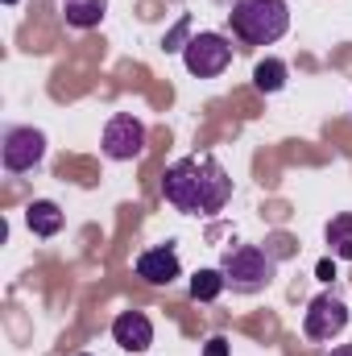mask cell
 <instances>
[{"label": "cell", "mask_w": 352, "mask_h": 356, "mask_svg": "<svg viewBox=\"0 0 352 356\" xmlns=\"http://www.w3.org/2000/svg\"><path fill=\"white\" fill-rule=\"evenodd\" d=\"M162 199L182 211V216H199L211 220L228 207L232 199V178L228 170L211 158V154H186L166 166L162 175Z\"/></svg>", "instance_id": "6da1fadb"}, {"label": "cell", "mask_w": 352, "mask_h": 356, "mask_svg": "<svg viewBox=\"0 0 352 356\" xmlns=\"http://www.w3.org/2000/svg\"><path fill=\"white\" fill-rule=\"evenodd\" d=\"M228 21L245 46H273L290 29V8L286 0H237Z\"/></svg>", "instance_id": "7a4b0ae2"}, {"label": "cell", "mask_w": 352, "mask_h": 356, "mask_svg": "<svg viewBox=\"0 0 352 356\" xmlns=\"http://www.w3.org/2000/svg\"><path fill=\"white\" fill-rule=\"evenodd\" d=\"M220 273H224V286L232 294H262L273 282V257L257 245H237V249L224 253Z\"/></svg>", "instance_id": "3957f363"}, {"label": "cell", "mask_w": 352, "mask_h": 356, "mask_svg": "<svg viewBox=\"0 0 352 356\" xmlns=\"http://www.w3.org/2000/svg\"><path fill=\"white\" fill-rule=\"evenodd\" d=\"M46 158V133L29 129V124H8L0 133V162L8 175H29L38 170Z\"/></svg>", "instance_id": "277c9868"}, {"label": "cell", "mask_w": 352, "mask_h": 356, "mask_svg": "<svg viewBox=\"0 0 352 356\" xmlns=\"http://www.w3.org/2000/svg\"><path fill=\"white\" fill-rule=\"evenodd\" d=\"M182 63L195 79H216L228 71L232 63V46L224 33H195L186 46H182Z\"/></svg>", "instance_id": "5b68a950"}, {"label": "cell", "mask_w": 352, "mask_h": 356, "mask_svg": "<svg viewBox=\"0 0 352 356\" xmlns=\"http://www.w3.org/2000/svg\"><path fill=\"white\" fill-rule=\"evenodd\" d=\"M104 158L112 162H133L145 154V124L133 116V112H116L108 124H104V141H99Z\"/></svg>", "instance_id": "8992f818"}, {"label": "cell", "mask_w": 352, "mask_h": 356, "mask_svg": "<svg viewBox=\"0 0 352 356\" xmlns=\"http://www.w3.org/2000/svg\"><path fill=\"white\" fill-rule=\"evenodd\" d=\"M344 327H349V307H344L340 294L323 290V294H315V298L307 302V315H303L307 340H319V344H323V340H336Z\"/></svg>", "instance_id": "52a82bcc"}, {"label": "cell", "mask_w": 352, "mask_h": 356, "mask_svg": "<svg viewBox=\"0 0 352 356\" xmlns=\"http://www.w3.org/2000/svg\"><path fill=\"white\" fill-rule=\"evenodd\" d=\"M112 340H116V348H125V353H145V348L154 344V323H150V315H145V311H120V315L112 319Z\"/></svg>", "instance_id": "ba28073f"}, {"label": "cell", "mask_w": 352, "mask_h": 356, "mask_svg": "<svg viewBox=\"0 0 352 356\" xmlns=\"http://www.w3.org/2000/svg\"><path fill=\"white\" fill-rule=\"evenodd\" d=\"M137 277L150 282V286H170V282L182 277V261H178V253L170 249V245L145 249V253L137 257Z\"/></svg>", "instance_id": "9c48e42d"}, {"label": "cell", "mask_w": 352, "mask_h": 356, "mask_svg": "<svg viewBox=\"0 0 352 356\" xmlns=\"http://www.w3.org/2000/svg\"><path fill=\"white\" fill-rule=\"evenodd\" d=\"M25 224H29V232H33V236L50 241V236H58V232H63L67 216H63V207H58L54 199H33V203L25 207Z\"/></svg>", "instance_id": "30bf717a"}, {"label": "cell", "mask_w": 352, "mask_h": 356, "mask_svg": "<svg viewBox=\"0 0 352 356\" xmlns=\"http://www.w3.org/2000/svg\"><path fill=\"white\" fill-rule=\"evenodd\" d=\"M108 13V0H63V17L75 29H95Z\"/></svg>", "instance_id": "8fae6325"}, {"label": "cell", "mask_w": 352, "mask_h": 356, "mask_svg": "<svg viewBox=\"0 0 352 356\" xmlns=\"http://www.w3.org/2000/svg\"><path fill=\"white\" fill-rule=\"evenodd\" d=\"M323 236H328V249H332V257L352 261V211H340L336 220H328Z\"/></svg>", "instance_id": "7c38bea8"}, {"label": "cell", "mask_w": 352, "mask_h": 356, "mask_svg": "<svg viewBox=\"0 0 352 356\" xmlns=\"http://www.w3.org/2000/svg\"><path fill=\"white\" fill-rule=\"evenodd\" d=\"M286 75H290V67L282 58H262L253 67V88L265 91V95H278V91L286 88Z\"/></svg>", "instance_id": "4fadbf2b"}, {"label": "cell", "mask_w": 352, "mask_h": 356, "mask_svg": "<svg viewBox=\"0 0 352 356\" xmlns=\"http://www.w3.org/2000/svg\"><path fill=\"white\" fill-rule=\"evenodd\" d=\"M220 290H228L220 269H199V273L191 277V298H195V302H211V298H220Z\"/></svg>", "instance_id": "5bb4252c"}, {"label": "cell", "mask_w": 352, "mask_h": 356, "mask_svg": "<svg viewBox=\"0 0 352 356\" xmlns=\"http://www.w3.org/2000/svg\"><path fill=\"white\" fill-rule=\"evenodd\" d=\"M203 356H228V340H224V336H211L207 348H203Z\"/></svg>", "instance_id": "9a60e30c"}, {"label": "cell", "mask_w": 352, "mask_h": 356, "mask_svg": "<svg viewBox=\"0 0 352 356\" xmlns=\"http://www.w3.org/2000/svg\"><path fill=\"white\" fill-rule=\"evenodd\" d=\"M332 356H352V344H340V348H332Z\"/></svg>", "instance_id": "2e32d148"}, {"label": "cell", "mask_w": 352, "mask_h": 356, "mask_svg": "<svg viewBox=\"0 0 352 356\" xmlns=\"http://www.w3.org/2000/svg\"><path fill=\"white\" fill-rule=\"evenodd\" d=\"M4 4H17V0H4Z\"/></svg>", "instance_id": "e0dca14e"}, {"label": "cell", "mask_w": 352, "mask_h": 356, "mask_svg": "<svg viewBox=\"0 0 352 356\" xmlns=\"http://www.w3.org/2000/svg\"><path fill=\"white\" fill-rule=\"evenodd\" d=\"M79 356H91V353H79Z\"/></svg>", "instance_id": "ac0fdd59"}]
</instances>
